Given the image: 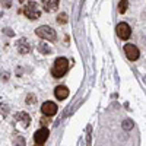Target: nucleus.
I'll list each match as a JSON object with an SVG mask.
<instances>
[{
    "label": "nucleus",
    "mask_w": 146,
    "mask_h": 146,
    "mask_svg": "<svg viewBox=\"0 0 146 146\" xmlns=\"http://www.w3.org/2000/svg\"><path fill=\"white\" fill-rule=\"evenodd\" d=\"M6 34H7L9 36H12V35H13V34H12V31H10V29H6Z\"/></svg>",
    "instance_id": "obj_18"
},
{
    "label": "nucleus",
    "mask_w": 146,
    "mask_h": 146,
    "mask_svg": "<svg viewBox=\"0 0 146 146\" xmlns=\"http://www.w3.org/2000/svg\"><path fill=\"white\" fill-rule=\"evenodd\" d=\"M16 48H18V51H19L21 54H28V53L31 51V45H29V42H28L25 38H22V40L18 41Z\"/></svg>",
    "instance_id": "obj_10"
},
{
    "label": "nucleus",
    "mask_w": 146,
    "mask_h": 146,
    "mask_svg": "<svg viewBox=\"0 0 146 146\" xmlns=\"http://www.w3.org/2000/svg\"><path fill=\"white\" fill-rule=\"evenodd\" d=\"M67 70H69L67 58L66 57H57L54 64H53V67H51V75L54 78H62V76H64L67 73Z\"/></svg>",
    "instance_id": "obj_1"
},
{
    "label": "nucleus",
    "mask_w": 146,
    "mask_h": 146,
    "mask_svg": "<svg viewBox=\"0 0 146 146\" xmlns=\"http://www.w3.org/2000/svg\"><path fill=\"white\" fill-rule=\"evenodd\" d=\"M35 146H42V145H36V143H35Z\"/></svg>",
    "instance_id": "obj_20"
},
{
    "label": "nucleus",
    "mask_w": 146,
    "mask_h": 146,
    "mask_svg": "<svg viewBox=\"0 0 146 146\" xmlns=\"http://www.w3.org/2000/svg\"><path fill=\"white\" fill-rule=\"evenodd\" d=\"M35 34L40 36V38H44L47 41H56L57 38V35H56V31L51 28V27H48V25H42V27H38L35 29Z\"/></svg>",
    "instance_id": "obj_2"
},
{
    "label": "nucleus",
    "mask_w": 146,
    "mask_h": 146,
    "mask_svg": "<svg viewBox=\"0 0 146 146\" xmlns=\"http://www.w3.org/2000/svg\"><path fill=\"white\" fill-rule=\"evenodd\" d=\"M131 127H133V123H130L129 120H127V121H124V129H126V130H130Z\"/></svg>",
    "instance_id": "obj_17"
},
{
    "label": "nucleus",
    "mask_w": 146,
    "mask_h": 146,
    "mask_svg": "<svg viewBox=\"0 0 146 146\" xmlns=\"http://www.w3.org/2000/svg\"><path fill=\"white\" fill-rule=\"evenodd\" d=\"M35 102V96L34 95H28L27 96V104H34Z\"/></svg>",
    "instance_id": "obj_16"
},
{
    "label": "nucleus",
    "mask_w": 146,
    "mask_h": 146,
    "mask_svg": "<svg viewBox=\"0 0 146 146\" xmlns=\"http://www.w3.org/2000/svg\"><path fill=\"white\" fill-rule=\"evenodd\" d=\"M38 51L42 53V54H50V53H51V48L48 47V44L41 42V44H38Z\"/></svg>",
    "instance_id": "obj_12"
},
{
    "label": "nucleus",
    "mask_w": 146,
    "mask_h": 146,
    "mask_svg": "<svg viewBox=\"0 0 146 146\" xmlns=\"http://www.w3.org/2000/svg\"><path fill=\"white\" fill-rule=\"evenodd\" d=\"M41 123H42V124H47V123H48V120H47V118H42V120H41Z\"/></svg>",
    "instance_id": "obj_19"
},
{
    "label": "nucleus",
    "mask_w": 146,
    "mask_h": 146,
    "mask_svg": "<svg viewBox=\"0 0 146 146\" xmlns=\"http://www.w3.org/2000/svg\"><path fill=\"white\" fill-rule=\"evenodd\" d=\"M41 113L45 115V117H53L56 113H57V105L56 102L53 101H45L41 107Z\"/></svg>",
    "instance_id": "obj_7"
},
{
    "label": "nucleus",
    "mask_w": 146,
    "mask_h": 146,
    "mask_svg": "<svg viewBox=\"0 0 146 146\" xmlns=\"http://www.w3.org/2000/svg\"><path fill=\"white\" fill-rule=\"evenodd\" d=\"M42 7L47 12H54L58 7V0H42Z\"/></svg>",
    "instance_id": "obj_11"
},
{
    "label": "nucleus",
    "mask_w": 146,
    "mask_h": 146,
    "mask_svg": "<svg viewBox=\"0 0 146 146\" xmlns=\"http://www.w3.org/2000/svg\"><path fill=\"white\" fill-rule=\"evenodd\" d=\"M48 135H50V131H48L47 127H41L38 129L35 133H34V140L36 145H44L45 140L48 139Z\"/></svg>",
    "instance_id": "obj_6"
},
{
    "label": "nucleus",
    "mask_w": 146,
    "mask_h": 146,
    "mask_svg": "<svg viewBox=\"0 0 146 146\" xmlns=\"http://www.w3.org/2000/svg\"><path fill=\"white\" fill-rule=\"evenodd\" d=\"M23 15L31 21H35V19H38L41 16V10L38 9V5H36L35 2H28L25 9H23Z\"/></svg>",
    "instance_id": "obj_3"
},
{
    "label": "nucleus",
    "mask_w": 146,
    "mask_h": 146,
    "mask_svg": "<svg viewBox=\"0 0 146 146\" xmlns=\"http://www.w3.org/2000/svg\"><path fill=\"white\" fill-rule=\"evenodd\" d=\"M54 95H56V98L60 100V101L66 100L67 96H69V89H67V86H64V85H58V86L54 89Z\"/></svg>",
    "instance_id": "obj_9"
},
{
    "label": "nucleus",
    "mask_w": 146,
    "mask_h": 146,
    "mask_svg": "<svg viewBox=\"0 0 146 146\" xmlns=\"http://www.w3.org/2000/svg\"><path fill=\"white\" fill-rule=\"evenodd\" d=\"M124 53H126L127 58L131 60V62H136V60L140 57V51L135 44H126L124 45Z\"/></svg>",
    "instance_id": "obj_5"
},
{
    "label": "nucleus",
    "mask_w": 146,
    "mask_h": 146,
    "mask_svg": "<svg viewBox=\"0 0 146 146\" xmlns=\"http://www.w3.org/2000/svg\"><path fill=\"white\" fill-rule=\"evenodd\" d=\"M15 121H16V123H19L23 129H28L29 124H31V117H29L28 113L21 111V113H18V114L15 115Z\"/></svg>",
    "instance_id": "obj_8"
},
{
    "label": "nucleus",
    "mask_w": 146,
    "mask_h": 146,
    "mask_svg": "<svg viewBox=\"0 0 146 146\" xmlns=\"http://www.w3.org/2000/svg\"><path fill=\"white\" fill-rule=\"evenodd\" d=\"M13 146H25V137L22 136H15L13 137Z\"/></svg>",
    "instance_id": "obj_14"
},
{
    "label": "nucleus",
    "mask_w": 146,
    "mask_h": 146,
    "mask_svg": "<svg viewBox=\"0 0 146 146\" xmlns=\"http://www.w3.org/2000/svg\"><path fill=\"white\" fill-rule=\"evenodd\" d=\"M127 7H129V2H127V0H121V2L118 3V12H120V13H126Z\"/></svg>",
    "instance_id": "obj_13"
},
{
    "label": "nucleus",
    "mask_w": 146,
    "mask_h": 146,
    "mask_svg": "<svg viewBox=\"0 0 146 146\" xmlns=\"http://www.w3.org/2000/svg\"><path fill=\"white\" fill-rule=\"evenodd\" d=\"M115 32L121 40H129L131 35V29L129 27V23H126V22H120L115 28Z\"/></svg>",
    "instance_id": "obj_4"
},
{
    "label": "nucleus",
    "mask_w": 146,
    "mask_h": 146,
    "mask_svg": "<svg viewBox=\"0 0 146 146\" xmlns=\"http://www.w3.org/2000/svg\"><path fill=\"white\" fill-rule=\"evenodd\" d=\"M57 22L62 25V23H66L67 22V15L66 13H60L58 16H57Z\"/></svg>",
    "instance_id": "obj_15"
}]
</instances>
